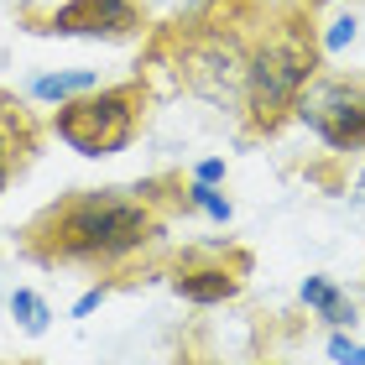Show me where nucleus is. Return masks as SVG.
<instances>
[{"instance_id": "nucleus-1", "label": "nucleus", "mask_w": 365, "mask_h": 365, "mask_svg": "<svg viewBox=\"0 0 365 365\" xmlns=\"http://www.w3.org/2000/svg\"><path fill=\"white\" fill-rule=\"evenodd\" d=\"M162 235V214L141 188H78L47 204L21 230V251L42 267H105L146 251Z\"/></svg>"}, {"instance_id": "nucleus-2", "label": "nucleus", "mask_w": 365, "mask_h": 365, "mask_svg": "<svg viewBox=\"0 0 365 365\" xmlns=\"http://www.w3.org/2000/svg\"><path fill=\"white\" fill-rule=\"evenodd\" d=\"M319 58L324 42L313 21L303 11H277L267 37L251 47V68H245V130L251 136H272V130L297 110V94H303L313 78H319Z\"/></svg>"}, {"instance_id": "nucleus-3", "label": "nucleus", "mask_w": 365, "mask_h": 365, "mask_svg": "<svg viewBox=\"0 0 365 365\" xmlns=\"http://www.w3.org/2000/svg\"><path fill=\"white\" fill-rule=\"evenodd\" d=\"M141 105H146L141 84H110V89H94V94H78L68 105H58L53 130L78 157H115L136 141Z\"/></svg>"}, {"instance_id": "nucleus-4", "label": "nucleus", "mask_w": 365, "mask_h": 365, "mask_svg": "<svg viewBox=\"0 0 365 365\" xmlns=\"http://www.w3.org/2000/svg\"><path fill=\"white\" fill-rule=\"evenodd\" d=\"M245 68H251V53L230 26H204L182 53V78L214 105H240L245 99Z\"/></svg>"}, {"instance_id": "nucleus-5", "label": "nucleus", "mask_w": 365, "mask_h": 365, "mask_svg": "<svg viewBox=\"0 0 365 365\" xmlns=\"http://www.w3.org/2000/svg\"><path fill=\"white\" fill-rule=\"evenodd\" d=\"M292 115L319 130L334 152H360L365 146V84H355V78H313L297 94Z\"/></svg>"}, {"instance_id": "nucleus-6", "label": "nucleus", "mask_w": 365, "mask_h": 365, "mask_svg": "<svg viewBox=\"0 0 365 365\" xmlns=\"http://www.w3.org/2000/svg\"><path fill=\"white\" fill-rule=\"evenodd\" d=\"M245 272H251V256L245 251H225V256H182L173 267V292L188 297V303H230L245 287Z\"/></svg>"}, {"instance_id": "nucleus-7", "label": "nucleus", "mask_w": 365, "mask_h": 365, "mask_svg": "<svg viewBox=\"0 0 365 365\" xmlns=\"http://www.w3.org/2000/svg\"><path fill=\"white\" fill-rule=\"evenodd\" d=\"M136 21H141L136 0H68L37 31H53V37H130Z\"/></svg>"}, {"instance_id": "nucleus-8", "label": "nucleus", "mask_w": 365, "mask_h": 365, "mask_svg": "<svg viewBox=\"0 0 365 365\" xmlns=\"http://www.w3.org/2000/svg\"><path fill=\"white\" fill-rule=\"evenodd\" d=\"M303 303L319 313L324 324H334V329L355 324V303H350V297H344L329 277H308V282H303Z\"/></svg>"}, {"instance_id": "nucleus-9", "label": "nucleus", "mask_w": 365, "mask_h": 365, "mask_svg": "<svg viewBox=\"0 0 365 365\" xmlns=\"http://www.w3.org/2000/svg\"><path fill=\"white\" fill-rule=\"evenodd\" d=\"M11 319L21 324V334H47V324H53V308H47L42 292L16 287V292H11Z\"/></svg>"}, {"instance_id": "nucleus-10", "label": "nucleus", "mask_w": 365, "mask_h": 365, "mask_svg": "<svg viewBox=\"0 0 365 365\" xmlns=\"http://www.w3.org/2000/svg\"><path fill=\"white\" fill-rule=\"evenodd\" d=\"M26 152H31V136H26V120L11 130V120H0V193H6V182H11V173L26 162Z\"/></svg>"}, {"instance_id": "nucleus-11", "label": "nucleus", "mask_w": 365, "mask_h": 365, "mask_svg": "<svg viewBox=\"0 0 365 365\" xmlns=\"http://www.w3.org/2000/svg\"><path fill=\"white\" fill-rule=\"evenodd\" d=\"M99 84V78L84 68V73H47V78H37V84H31V94L37 99H73V94H89Z\"/></svg>"}, {"instance_id": "nucleus-12", "label": "nucleus", "mask_w": 365, "mask_h": 365, "mask_svg": "<svg viewBox=\"0 0 365 365\" xmlns=\"http://www.w3.org/2000/svg\"><path fill=\"white\" fill-rule=\"evenodd\" d=\"M188 204L204 209L209 220H220V225H230V214H235V209H230V198L214 193V182H193V188H188Z\"/></svg>"}, {"instance_id": "nucleus-13", "label": "nucleus", "mask_w": 365, "mask_h": 365, "mask_svg": "<svg viewBox=\"0 0 365 365\" xmlns=\"http://www.w3.org/2000/svg\"><path fill=\"white\" fill-rule=\"evenodd\" d=\"M319 42H324V53H339V47H350V42H355V16H339V21L329 26Z\"/></svg>"}, {"instance_id": "nucleus-14", "label": "nucleus", "mask_w": 365, "mask_h": 365, "mask_svg": "<svg viewBox=\"0 0 365 365\" xmlns=\"http://www.w3.org/2000/svg\"><path fill=\"white\" fill-rule=\"evenodd\" d=\"M329 360H334V365H365V344L334 334V339H329Z\"/></svg>"}, {"instance_id": "nucleus-15", "label": "nucleus", "mask_w": 365, "mask_h": 365, "mask_svg": "<svg viewBox=\"0 0 365 365\" xmlns=\"http://www.w3.org/2000/svg\"><path fill=\"white\" fill-rule=\"evenodd\" d=\"M105 297H110V287H89L84 297H78V303H73V313H78V319H84V313H94L99 303H105Z\"/></svg>"}, {"instance_id": "nucleus-16", "label": "nucleus", "mask_w": 365, "mask_h": 365, "mask_svg": "<svg viewBox=\"0 0 365 365\" xmlns=\"http://www.w3.org/2000/svg\"><path fill=\"white\" fill-rule=\"evenodd\" d=\"M220 178H225V162H214V157L198 162V173H193V182H220Z\"/></svg>"}, {"instance_id": "nucleus-17", "label": "nucleus", "mask_w": 365, "mask_h": 365, "mask_svg": "<svg viewBox=\"0 0 365 365\" xmlns=\"http://www.w3.org/2000/svg\"><path fill=\"white\" fill-rule=\"evenodd\" d=\"M355 198H365V173H360V182H355Z\"/></svg>"}]
</instances>
